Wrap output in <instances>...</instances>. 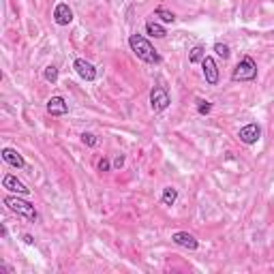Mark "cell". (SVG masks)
Wrapping results in <instances>:
<instances>
[{"mask_svg":"<svg viewBox=\"0 0 274 274\" xmlns=\"http://www.w3.org/2000/svg\"><path fill=\"white\" fill-rule=\"evenodd\" d=\"M129 45H131V52H133L139 60H144V63H148V65H159L161 63L159 52L152 47V43L144 35H131L129 37Z\"/></svg>","mask_w":274,"mask_h":274,"instance_id":"1","label":"cell"},{"mask_svg":"<svg viewBox=\"0 0 274 274\" xmlns=\"http://www.w3.org/2000/svg\"><path fill=\"white\" fill-rule=\"evenodd\" d=\"M231 79H233V82H253V79H257V65H255V60H253L251 56L242 58L240 63L236 65V69H233Z\"/></svg>","mask_w":274,"mask_h":274,"instance_id":"2","label":"cell"},{"mask_svg":"<svg viewBox=\"0 0 274 274\" xmlns=\"http://www.w3.org/2000/svg\"><path fill=\"white\" fill-rule=\"evenodd\" d=\"M5 206H7L9 210L17 212L19 217L28 219V221H37V217H39L37 210H35V206L30 204V201L19 199V197H13V195H7V197H5Z\"/></svg>","mask_w":274,"mask_h":274,"instance_id":"3","label":"cell"},{"mask_svg":"<svg viewBox=\"0 0 274 274\" xmlns=\"http://www.w3.org/2000/svg\"><path fill=\"white\" fill-rule=\"evenodd\" d=\"M171 103V99H169V93L163 88V86H155L150 90V107L152 111H165Z\"/></svg>","mask_w":274,"mask_h":274,"instance_id":"4","label":"cell"},{"mask_svg":"<svg viewBox=\"0 0 274 274\" xmlns=\"http://www.w3.org/2000/svg\"><path fill=\"white\" fill-rule=\"evenodd\" d=\"M238 137H240L242 144H247V146H251V144H257L259 137H261V129H259V125L251 123V125L242 127V129L238 131Z\"/></svg>","mask_w":274,"mask_h":274,"instance_id":"5","label":"cell"},{"mask_svg":"<svg viewBox=\"0 0 274 274\" xmlns=\"http://www.w3.org/2000/svg\"><path fill=\"white\" fill-rule=\"evenodd\" d=\"M73 69H75V73L82 77V79H86V82H95L97 79V69L88 63V60H84V58H77L75 63H73Z\"/></svg>","mask_w":274,"mask_h":274,"instance_id":"6","label":"cell"},{"mask_svg":"<svg viewBox=\"0 0 274 274\" xmlns=\"http://www.w3.org/2000/svg\"><path fill=\"white\" fill-rule=\"evenodd\" d=\"M201 67H204V77L210 86H217L219 84V67H217V60L206 56L201 60Z\"/></svg>","mask_w":274,"mask_h":274,"instance_id":"7","label":"cell"},{"mask_svg":"<svg viewBox=\"0 0 274 274\" xmlns=\"http://www.w3.org/2000/svg\"><path fill=\"white\" fill-rule=\"evenodd\" d=\"M54 22L58 26H69L73 22V11H71V7L67 3H58L54 7Z\"/></svg>","mask_w":274,"mask_h":274,"instance_id":"8","label":"cell"},{"mask_svg":"<svg viewBox=\"0 0 274 274\" xmlns=\"http://www.w3.org/2000/svg\"><path fill=\"white\" fill-rule=\"evenodd\" d=\"M171 242L182 249H189V251H195L199 247V242L195 240V236H191L189 231H176L174 236H171Z\"/></svg>","mask_w":274,"mask_h":274,"instance_id":"9","label":"cell"},{"mask_svg":"<svg viewBox=\"0 0 274 274\" xmlns=\"http://www.w3.org/2000/svg\"><path fill=\"white\" fill-rule=\"evenodd\" d=\"M47 114L52 116H65L69 114V103L65 97H52L47 101Z\"/></svg>","mask_w":274,"mask_h":274,"instance_id":"10","label":"cell"},{"mask_svg":"<svg viewBox=\"0 0 274 274\" xmlns=\"http://www.w3.org/2000/svg\"><path fill=\"white\" fill-rule=\"evenodd\" d=\"M3 187L7 191H11V193H17V195H30V189L24 185V182H19L15 176H11V174H7L3 178Z\"/></svg>","mask_w":274,"mask_h":274,"instance_id":"11","label":"cell"},{"mask_svg":"<svg viewBox=\"0 0 274 274\" xmlns=\"http://www.w3.org/2000/svg\"><path fill=\"white\" fill-rule=\"evenodd\" d=\"M3 161H5V163H9L11 167H15V169H24L26 167L24 157L19 155L17 150H13V148H5L3 150Z\"/></svg>","mask_w":274,"mask_h":274,"instance_id":"12","label":"cell"},{"mask_svg":"<svg viewBox=\"0 0 274 274\" xmlns=\"http://www.w3.org/2000/svg\"><path fill=\"white\" fill-rule=\"evenodd\" d=\"M146 35L155 37V39H163V37L167 35V30L161 26V24H157V22H148V24H146Z\"/></svg>","mask_w":274,"mask_h":274,"instance_id":"13","label":"cell"},{"mask_svg":"<svg viewBox=\"0 0 274 274\" xmlns=\"http://www.w3.org/2000/svg\"><path fill=\"white\" fill-rule=\"evenodd\" d=\"M178 199V191L174 187H165L163 189V195H161V201H163V206H174Z\"/></svg>","mask_w":274,"mask_h":274,"instance_id":"14","label":"cell"},{"mask_svg":"<svg viewBox=\"0 0 274 274\" xmlns=\"http://www.w3.org/2000/svg\"><path fill=\"white\" fill-rule=\"evenodd\" d=\"M206 58V49L201 47V45H195L191 49V54H189V63L191 65H197V63H201V60Z\"/></svg>","mask_w":274,"mask_h":274,"instance_id":"15","label":"cell"},{"mask_svg":"<svg viewBox=\"0 0 274 274\" xmlns=\"http://www.w3.org/2000/svg\"><path fill=\"white\" fill-rule=\"evenodd\" d=\"M155 15H157V17H161V22H163V24H174V22H176V15L171 13V11H167L165 7H157Z\"/></svg>","mask_w":274,"mask_h":274,"instance_id":"16","label":"cell"},{"mask_svg":"<svg viewBox=\"0 0 274 274\" xmlns=\"http://www.w3.org/2000/svg\"><path fill=\"white\" fill-rule=\"evenodd\" d=\"M45 79H47V82L49 84H56L58 82V69L54 67V65H49V67H45Z\"/></svg>","mask_w":274,"mask_h":274,"instance_id":"17","label":"cell"},{"mask_svg":"<svg viewBox=\"0 0 274 274\" xmlns=\"http://www.w3.org/2000/svg\"><path fill=\"white\" fill-rule=\"evenodd\" d=\"M215 52H217V56H221L223 60H227L229 58V45H225V43H215Z\"/></svg>","mask_w":274,"mask_h":274,"instance_id":"18","label":"cell"},{"mask_svg":"<svg viewBox=\"0 0 274 274\" xmlns=\"http://www.w3.org/2000/svg\"><path fill=\"white\" fill-rule=\"evenodd\" d=\"M197 111H199L201 116L210 114V111H212V103H210V101H204V99H199V101H197Z\"/></svg>","mask_w":274,"mask_h":274,"instance_id":"19","label":"cell"},{"mask_svg":"<svg viewBox=\"0 0 274 274\" xmlns=\"http://www.w3.org/2000/svg\"><path fill=\"white\" fill-rule=\"evenodd\" d=\"M82 141H84L86 146H90V148L99 144V139H97V135H95V133H82Z\"/></svg>","mask_w":274,"mask_h":274,"instance_id":"20","label":"cell"},{"mask_svg":"<svg viewBox=\"0 0 274 274\" xmlns=\"http://www.w3.org/2000/svg\"><path fill=\"white\" fill-rule=\"evenodd\" d=\"M109 167H111V165H109V161H107L105 157L99 161V171H109Z\"/></svg>","mask_w":274,"mask_h":274,"instance_id":"21","label":"cell"},{"mask_svg":"<svg viewBox=\"0 0 274 274\" xmlns=\"http://www.w3.org/2000/svg\"><path fill=\"white\" fill-rule=\"evenodd\" d=\"M123 165H125V157H123V155H118L116 161H114V167H123Z\"/></svg>","mask_w":274,"mask_h":274,"instance_id":"22","label":"cell"},{"mask_svg":"<svg viewBox=\"0 0 274 274\" xmlns=\"http://www.w3.org/2000/svg\"><path fill=\"white\" fill-rule=\"evenodd\" d=\"M24 242L26 245H33V236H24Z\"/></svg>","mask_w":274,"mask_h":274,"instance_id":"23","label":"cell"}]
</instances>
